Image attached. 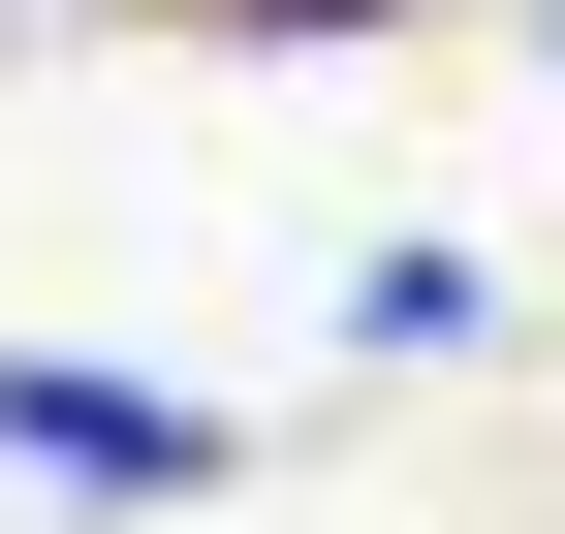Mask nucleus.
Returning a JSON list of instances; mask_svg holds the SVG:
<instances>
[{"mask_svg":"<svg viewBox=\"0 0 565 534\" xmlns=\"http://www.w3.org/2000/svg\"><path fill=\"white\" fill-rule=\"evenodd\" d=\"M0 472H63V503H189V472H221V409H158V377H0Z\"/></svg>","mask_w":565,"mask_h":534,"instance_id":"nucleus-1","label":"nucleus"},{"mask_svg":"<svg viewBox=\"0 0 565 534\" xmlns=\"http://www.w3.org/2000/svg\"><path fill=\"white\" fill-rule=\"evenodd\" d=\"M252 32H377V0H252Z\"/></svg>","mask_w":565,"mask_h":534,"instance_id":"nucleus-2","label":"nucleus"}]
</instances>
